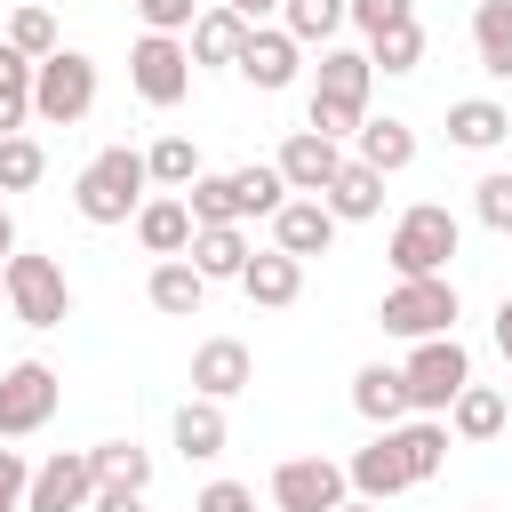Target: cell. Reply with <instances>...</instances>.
Masks as SVG:
<instances>
[{"label": "cell", "mask_w": 512, "mask_h": 512, "mask_svg": "<svg viewBox=\"0 0 512 512\" xmlns=\"http://www.w3.org/2000/svg\"><path fill=\"white\" fill-rule=\"evenodd\" d=\"M144 192H152V160H144L136 144H104V152L80 168V184H72V208H80L88 224H136Z\"/></svg>", "instance_id": "1"}, {"label": "cell", "mask_w": 512, "mask_h": 512, "mask_svg": "<svg viewBox=\"0 0 512 512\" xmlns=\"http://www.w3.org/2000/svg\"><path fill=\"white\" fill-rule=\"evenodd\" d=\"M368 80H376V64H368V48H320V80H312V104H304V128H320V136H360V120H368Z\"/></svg>", "instance_id": "2"}, {"label": "cell", "mask_w": 512, "mask_h": 512, "mask_svg": "<svg viewBox=\"0 0 512 512\" xmlns=\"http://www.w3.org/2000/svg\"><path fill=\"white\" fill-rule=\"evenodd\" d=\"M456 240H464V224L440 208V200H416V208H400V224H392V272L400 280H432V272H448V256H456Z\"/></svg>", "instance_id": "3"}, {"label": "cell", "mask_w": 512, "mask_h": 512, "mask_svg": "<svg viewBox=\"0 0 512 512\" xmlns=\"http://www.w3.org/2000/svg\"><path fill=\"white\" fill-rule=\"evenodd\" d=\"M0 296H8V312L24 320V328H64L72 320V280H64V264L56 256H8V272H0Z\"/></svg>", "instance_id": "4"}, {"label": "cell", "mask_w": 512, "mask_h": 512, "mask_svg": "<svg viewBox=\"0 0 512 512\" xmlns=\"http://www.w3.org/2000/svg\"><path fill=\"white\" fill-rule=\"evenodd\" d=\"M88 112H96V56H80V48L40 56V72H32V120L72 128V120H88Z\"/></svg>", "instance_id": "5"}, {"label": "cell", "mask_w": 512, "mask_h": 512, "mask_svg": "<svg viewBox=\"0 0 512 512\" xmlns=\"http://www.w3.org/2000/svg\"><path fill=\"white\" fill-rule=\"evenodd\" d=\"M456 280L448 272H432V280H400L384 304H376V320H384V336H408V344H424V336H456Z\"/></svg>", "instance_id": "6"}, {"label": "cell", "mask_w": 512, "mask_h": 512, "mask_svg": "<svg viewBox=\"0 0 512 512\" xmlns=\"http://www.w3.org/2000/svg\"><path fill=\"white\" fill-rule=\"evenodd\" d=\"M400 376H408V408H416V416H448V400L472 384V352H464L456 336H424V344L400 360Z\"/></svg>", "instance_id": "7"}, {"label": "cell", "mask_w": 512, "mask_h": 512, "mask_svg": "<svg viewBox=\"0 0 512 512\" xmlns=\"http://www.w3.org/2000/svg\"><path fill=\"white\" fill-rule=\"evenodd\" d=\"M192 72H200V64H192V40H176V32H144V40L128 48V80H136V96L160 104V112L192 96Z\"/></svg>", "instance_id": "8"}, {"label": "cell", "mask_w": 512, "mask_h": 512, "mask_svg": "<svg viewBox=\"0 0 512 512\" xmlns=\"http://www.w3.org/2000/svg\"><path fill=\"white\" fill-rule=\"evenodd\" d=\"M56 400H64V384H56L48 360H16V368H0V440L40 432V424L56 416Z\"/></svg>", "instance_id": "9"}, {"label": "cell", "mask_w": 512, "mask_h": 512, "mask_svg": "<svg viewBox=\"0 0 512 512\" xmlns=\"http://www.w3.org/2000/svg\"><path fill=\"white\" fill-rule=\"evenodd\" d=\"M344 488H352V472L336 456H288V464H272V504L280 512H336Z\"/></svg>", "instance_id": "10"}, {"label": "cell", "mask_w": 512, "mask_h": 512, "mask_svg": "<svg viewBox=\"0 0 512 512\" xmlns=\"http://www.w3.org/2000/svg\"><path fill=\"white\" fill-rule=\"evenodd\" d=\"M248 88H264V96H280L296 72H304V40L288 32V24H248V48H240V64H232Z\"/></svg>", "instance_id": "11"}, {"label": "cell", "mask_w": 512, "mask_h": 512, "mask_svg": "<svg viewBox=\"0 0 512 512\" xmlns=\"http://www.w3.org/2000/svg\"><path fill=\"white\" fill-rule=\"evenodd\" d=\"M88 504H96V464H88V448H56V456L32 472L24 512H88Z\"/></svg>", "instance_id": "12"}, {"label": "cell", "mask_w": 512, "mask_h": 512, "mask_svg": "<svg viewBox=\"0 0 512 512\" xmlns=\"http://www.w3.org/2000/svg\"><path fill=\"white\" fill-rule=\"evenodd\" d=\"M272 248H288V256H328V248H336V208H328L320 192H288L280 216H272Z\"/></svg>", "instance_id": "13"}, {"label": "cell", "mask_w": 512, "mask_h": 512, "mask_svg": "<svg viewBox=\"0 0 512 512\" xmlns=\"http://www.w3.org/2000/svg\"><path fill=\"white\" fill-rule=\"evenodd\" d=\"M248 384H256V360H248L240 336H208V344L192 352V392H200V400H232V392H248Z\"/></svg>", "instance_id": "14"}, {"label": "cell", "mask_w": 512, "mask_h": 512, "mask_svg": "<svg viewBox=\"0 0 512 512\" xmlns=\"http://www.w3.org/2000/svg\"><path fill=\"white\" fill-rule=\"evenodd\" d=\"M336 168H344V144L320 136V128H296V136L280 144V176H288V192H328Z\"/></svg>", "instance_id": "15"}, {"label": "cell", "mask_w": 512, "mask_h": 512, "mask_svg": "<svg viewBox=\"0 0 512 512\" xmlns=\"http://www.w3.org/2000/svg\"><path fill=\"white\" fill-rule=\"evenodd\" d=\"M240 296H248V304H264V312L296 304V296H304V256H288V248H264V256H248V272H240Z\"/></svg>", "instance_id": "16"}, {"label": "cell", "mask_w": 512, "mask_h": 512, "mask_svg": "<svg viewBox=\"0 0 512 512\" xmlns=\"http://www.w3.org/2000/svg\"><path fill=\"white\" fill-rule=\"evenodd\" d=\"M344 472H352V488H360L368 504H384V496L416 488V480H408V456H400V440H392V424H384V432H376V440H368V448H360Z\"/></svg>", "instance_id": "17"}, {"label": "cell", "mask_w": 512, "mask_h": 512, "mask_svg": "<svg viewBox=\"0 0 512 512\" xmlns=\"http://www.w3.org/2000/svg\"><path fill=\"white\" fill-rule=\"evenodd\" d=\"M512 136V112L496 104V96H464V104H448V144L456 152H496Z\"/></svg>", "instance_id": "18"}, {"label": "cell", "mask_w": 512, "mask_h": 512, "mask_svg": "<svg viewBox=\"0 0 512 512\" xmlns=\"http://www.w3.org/2000/svg\"><path fill=\"white\" fill-rule=\"evenodd\" d=\"M192 232H200V224H192V208H184L176 192H160V200L136 208V240H144V256H184Z\"/></svg>", "instance_id": "19"}, {"label": "cell", "mask_w": 512, "mask_h": 512, "mask_svg": "<svg viewBox=\"0 0 512 512\" xmlns=\"http://www.w3.org/2000/svg\"><path fill=\"white\" fill-rule=\"evenodd\" d=\"M200 304H208V272H200L192 256H160V264H152V312L192 320Z\"/></svg>", "instance_id": "20"}, {"label": "cell", "mask_w": 512, "mask_h": 512, "mask_svg": "<svg viewBox=\"0 0 512 512\" xmlns=\"http://www.w3.org/2000/svg\"><path fill=\"white\" fill-rule=\"evenodd\" d=\"M352 160H368L376 176H400V168L416 160V128H408V120H392V112H384V120H360Z\"/></svg>", "instance_id": "21"}, {"label": "cell", "mask_w": 512, "mask_h": 512, "mask_svg": "<svg viewBox=\"0 0 512 512\" xmlns=\"http://www.w3.org/2000/svg\"><path fill=\"white\" fill-rule=\"evenodd\" d=\"M320 200L336 208V224H368V216H384V176H376L368 160H344L336 184H328Z\"/></svg>", "instance_id": "22"}, {"label": "cell", "mask_w": 512, "mask_h": 512, "mask_svg": "<svg viewBox=\"0 0 512 512\" xmlns=\"http://www.w3.org/2000/svg\"><path fill=\"white\" fill-rule=\"evenodd\" d=\"M352 408H360L376 432H384V424H400V416H408V376H400V368H384V360H368V368L352 376Z\"/></svg>", "instance_id": "23"}, {"label": "cell", "mask_w": 512, "mask_h": 512, "mask_svg": "<svg viewBox=\"0 0 512 512\" xmlns=\"http://www.w3.org/2000/svg\"><path fill=\"white\" fill-rule=\"evenodd\" d=\"M184 256H192V264H200V272H208V280H240V272H248V256H256V248H248V232H240V224H200V232H192V248H184Z\"/></svg>", "instance_id": "24"}, {"label": "cell", "mask_w": 512, "mask_h": 512, "mask_svg": "<svg viewBox=\"0 0 512 512\" xmlns=\"http://www.w3.org/2000/svg\"><path fill=\"white\" fill-rule=\"evenodd\" d=\"M224 440H232V424H224V400H184L176 408V448L192 456V464H208V456H224Z\"/></svg>", "instance_id": "25"}, {"label": "cell", "mask_w": 512, "mask_h": 512, "mask_svg": "<svg viewBox=\"0 0 512 512\" xmlns=\"http://www.w3.org/2000/svg\"><path fill=\"white\" fill-rule=\"evenodd\" d=\"M472 56L488 80H512V0H480L472 8Z\"/></svg>", "instance_id": "26"}, {"label": "cell", "mask_w": 512, "mask_h": 512, "mask_svg": "<svg viewBox=\"0 0 512 512\" xmlns=\"http://www.w3.org/2000/svg\"><path fill=\"white\" fill-rule=\"evenodd\" d=\"M240 48H248V16H232V8L192 16V64H240Z\"/></svg>", "instance_id": "27"}, {"label": "cell", "mask_w": 512, "mask_h": 512, "mask_svg": "<svg viewBox=\"0 0 512 512\" xmlns=\"http://www.w3.org/2000/svg\"><path fill=\"white\" fill-rule=\"evenodd\" d=\"M448 432H456V440H496V432H504V392H496V384H464V392L448 400Z\"/></svg>", "instance_id": "28"}, {"label": "cell", "mask_w": 512, "mask_h": 512, "mask_svg": "<svg viewBox=\"0 0 512 512\" xmlns=\"http://www.w3.org/2000/svg\"><path fill=\"white\" fill-rule=\"evenodd\" d=\"M32 56L16 48V40H0V136H16L24 120H32Z\"/></svg>", "instance_id": "29"}, {"label": "cell", "mask_w": 512, "mask_h": 512, "mask_svg": "<svg viewBox=\"0 0 512 512\" xmlns=\"http://www.w3.org/2000/svg\"><path fill=\"white\" fill-rule=\"evenodd\" d=\"M392 440H400V456H408V480L424 488L440 464H448V424L440 416H416V424H392Z\"/></svg>", "instance_id": "30"}, {"label": "cell", "mask_w": 512, "mask_h": 512, "mask_svg": "<svg viewBox=\"0 0 512 512\" xmlns=\"http://www.w3.org/2000/svg\"><path fill=\"white\" fill-rule=\"evenodd\" d=\"M280 24H288L304 48H328V40L352 24V0H280Z\"/></svg>", "instance_id": "31"}, {"label": "cell", "mask_w": 512, "mask_h": 512, "mask_svg": "<svg viewBox=\"0 0 512 512\" xmlns=\"http://www.w3.org/2000/svg\"><path fill=\"white\" fill-rule=\"evenodd\" d=\"M232 192H240V216H280L288 176H280V160H248V168H232Z\"/></svg>", "instance_id": "32"}, {"label": "cell", "mask_w": 512, "mask_h": 512, "mask_svg": "<svg viewBox=\"0 0 512 512\" xmlns=\"http://www.w3.org/2000/svg\"><path fill=\"white\" fill-rule=\"evenodd\" d=\"M88 464H96V480H104V488H152V456H144L136 440H96V448H88Z\"/></svg>", "instance_id": "33"}, {"label": "cell", "mask_w": 512, "mask_h": 512, "mask_svg": "<svg viewBox=\"0 0 512 512\" xmlns=\"http://www.w3.org/2000/svg\"><path fill=\"white\" fill-rule=\"evenodd\" d=\"M184 208H192V224H240V192H232V176H192L184 184Z\"/></svg>", "instance_id": "34"}, {"label": "cell", "mask_w": 512, "mask_h": 512, "mask_svg": "<svg viewBox=\"0 0 512 512\" xmlns=\"http://www.w3.org/2000/svg\"><path fill=\"white\" fill-rule=\"evenodd\" d=\"M48 176V152H40V136H0V192H32Z\"/></svg>", "instance_id": "35"}, {"label": "cell", "mask_w": 512, "mask_h": 512, "mask_svg": "<svg viewBox=\"0 0 512 512\" xmlns=\"http://www.w3.org/2000/svg\"><path fill=\"white\" fill-rule=\"evenodd\" d=\"M368 64H376V72H416V64H424V24L408 16V24L376 32V40H368Z\"/></svg>", "instance_id": "36"}, {"label": "cell", "mask_w": 512, "mask_h": 512, "mask_svg": "<svg viewBox=\"0 0 512 512\" xmlns=\"http://www.w3.org/2000/svg\"><path fill=\"white\" fill-rule=\"evenodd\" d=\"M8 40H16V48H24V56H32V64H40V56H56V48H64V32H56V16H48V8H40V0H24V8H16V16H8Z\"/></svg>", "instance_id": "37"}, {"label": "cell", "mask_w": 512, "mask_h": 512, "mask_svg": "<svg viewBox=\"0 0 512 512\" xmlns=\"http://www.w3.org/2000/svg\"><path fill=\"white\" fill-rule=\"evenodd\" d=\"M144 160H152V184H160V192H184V184L200 176V152H192V136H160Z\"/></svg>", "instance_id": "38"}, {"label": "cell", "mask_w": 512, "mask_h": 512, "mask_svg": "<svg viewBox=\"0 0 512 512\" xmlns=\"http://www.w3.org/2000/svg\"><path fill=\"white\" fill-rule=\"evenodd\" d=\"M472 208H480L488 232H512V168H488V176L472 184Z\"/></svg>", "instance_id": "39"}, {"label": "cell", "mask_w": 512, "mask_h": 512, "mask_svg": "<svg viewBox=\"0 0 512 512\" xmlns=\"http://www.w3.org/2000/svg\"><path fill=\"white\" fill-rule=\"evenodd\" d=\"M416 16V0H352V24L376 40V32H392V24H408Z\"/></svg>", "instance_id": "40"}, {"label": "cell", "mask_w": 512, "mask_h": 512, "mask_svg": "<svg viewBox=\"0 0 512 512\" xmlns=\"http://www.w3.org/2000/svg\"><path fill=\"white\" fill-rule=\"evenodd\" d=\"M144 16V32H192V0H128Z\"/></svg>", "instance_id": "41"}, {"label": "cell", "mask_w": 512, "mask_h": 512, "mask_svg": "<svg viewBox=\"0 0 512 512\" xmlns=\"http://www.w3.org/2000/svg\"><path fill=\"white\" fill-rule=\"evenodd\" d=\"M24 496H32V464L16 448H0V512H24Z\"/></svg>", "instance_id": "42"}, {"label": "cell", "mask_w": 512, "mask_h": 512, "mask_svg": "<svg viewBox=\"0 0 512 512\" xmlns=\"http://www.w3.org/2000/svg\"><path fill=\"white\" fill-rule=\"evenodd\" d=\"M192 512H256V488H240V480H208V488L192 496Z\"/></svg>", "instance_id": "43"}, {"label": "cell", "mask_w": 512, "mask_h": 512, "mask_svg": "<svg viewBox=\"0 0 512 512\" xmlns=\"http://www.w3.org/2000/svg\"><path fill=\"white\" fill-rule=\"evenodd\" d=\"M88 512H144V488H104L96 480V504Z\"/></svg>", "instance_id": "44"}, {"label": "cell", "mask_w": 512, "mask_h": 512, "mask_svg": "<svg viewBox=\"0 0 512 512\" xmlns=\"http://www.w3.org/2000/svg\"><path fill=\"white\" fill-rule=\"evenodd\" d=\"M232 16H248V24H264V16H280V0H224Z\"/></svg>", "instance_id": "45"}, {"label": "cell", "mask_w": 512, "mask_h": 512, "mask_svg": "<svg viewBox=\"0 0 512 512\" xmlns=\"http://www.w3.org/2000/svg\"><path fill=\"white\" fill-rule=\"evenodd\" d=\"M496 352H504V360H512V296H504V304H496Z\"/></svg>", "instance_id": "46"}, {"label": "cell", "mask_w": 512, "mask_h": 512, "mask_svg": "<svg viewBox=\"0 0 512 512\" xmlns=\"http://www.w3.org/2000/svg\"><path fill=\"white\" fill-rule=\"evenodd\" d=\"M8 256H16V216L0 208V264H8Z\"/></svg>", "instance_id": "47"}, {"label": "cell", "mask_w": 512, "mask_h": 512, "mask_svg": "<svg viewBox=\"0 0 512 512\" xmlns=\"http://www.w3.org/2000/svg\"><path fill=\"white\" fill-rule=\"evenodd\" d=\"M336 512H384V504H368V496H344V504H336Z\"/></svg>", "instance_id": "48"}, {"label": "cell", "mask_w": 512, "mask_h": 512, "mask_svg": "<svg viewBox=\"0 0 512 512\" xmlns=\"http://www.w3.org/2000/svg\"><path fill=\"white\" fill-rule=\"evenodd\" d=\"M504 424H512V392H504Z\"/></svg>", "instance_id": "49"}, {"label": "cell", "mask_w": 512, "mask_h": 512, "mask_svg": "<svg viewBox=\"0 0 512 512\" xmlns=\"http://www.w3.org/2000/svg\"><path fill=\"white\" fill-rule=\"evenodd\" d=\"M0 272H8V264H0Z\"/></svg>", "instance_id": "50"}]
</instances>
